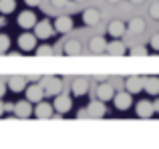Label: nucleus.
<instances>
[{
    "mask_svg": "<svg viewBox=\"0 0 159 149\" xmlns=\"http://www.w3.org/2000/svg\"><path fill=\"white\" fill-rule=\"evenodd\" d=\"M125 22H121V20H113V22H109V36H113V38H121V36L125 34Z\"/></svg>",
    "mask_w": 159,
    "mask_h": 149,
    "instance_id": "21",
    "label": "nucleus"
},
{
    "mask_svg": "<svg viewBox=\"0 0 159 149\" xmlns=\"http://www.w3.org/2000/svg\"><path fill=\"white\" fill-rule=\"evenodd\" d=\"M4 113H6V109H4V103L0 101V115H4Z\"/></svg>",
    "mask_w": 159,
    "mask_h": 149,
    "instance_id": "34",
    "label": "nucleus"
},
{
    "mask_svg": "<svg viewBox=\"0 0 159 149\" xmlns=\"http://www.w3.org/2000/svg\"><path fill=\"white\" fill-rule=\"evenodd\" d=\"M32 105H30V101L28 99H24V101H18V103H14V111L12 113L16 115V117H20V119H28V117H32Z\"/></svg>",
    "mask_w": 159,
    "mask_h": 149,
    "instance_id": "9",
    "label": "nucleus"
},
{
    "mask_svg": "<svg viewBox=\"0 0 159 149\" xmlns=\"http://www.w3.org/2000/svg\"><path fill=\"white\" fill-rule=\"evenodd\" d=\"M24 4H26V6H39L40 0H24Z\"/></svg>",
    "mask_w": 159,
    "mask_h": 149,
    "instance_id": "31",
    "label": "nucleus"
},
{
    "mask_svg": "<svg viewBox=\"0 0 159 149\" xmlns=\"http://www.w3.org/2000/svg\"><path fill=\"white\" fill-rule=\"evenodd\" d=\"M2 24H4V18H0V26H2Z\"/></svg>",
    "mask_w": 159,
    "mask_h": 149,
    "instance_id": "38",
    "label": "nucleus"
},
{
    "mask_svg": "<svg viewBox=\"0 0 159 149\" xmlns=\"http://www.w3.org/2000/svg\"><path fill=\"white\" fill-rule=\"evenodd\" d=\"M66 2H69V0H51V4H52V6H57V8L66 6Z\"/></svg>",
    "mask_w": 159,
    "mask_h": 149,
    "instance_id": "30",
    "label": "nucleus"
},
{
    "mask_svg": "<svg viewBox=\"0 0 159 149\" xmlns=\"http://www.w3.org/2000/svg\"><path fill=\"white\" fill-rule=\"evenodd\" d=\"M99 20H101V12H99L97 8H87V10L83 12V22H85L87 26H95V24H99Z\"/></svg>",
    "mask_w": 159,
    "mask_h": 149,
    "instance_id": "17",
    "label": "nucleus"
},
{
    "mask_svg": "<svg viewBox=\"0 0 159 149\" xmlns=\"http://www.w3.org/2000/svg\"><path fill=\"white\" fill-rule=\"evenodd\" d=\"M109 4H117V2H121V0H107Z\"/></svg>",
    "mask_w": 159,
    "mask_h": 149,
    "instance_id": "37",
    "label": "nucleus"
},
{
    "mask_svg": "<svg viewBox=\"0 0 159 149\" xmlns=\"http://www.w3.org/2000/svg\"><path fill=\"white\" fill-rule=\"evenodd\" d=\"M87 113H89L91 117H105V115H107V105H105V101H101V99H97V101H91L89 105H87Z\"/></svg>",
    "mask_w": 159,
    "mask_h": 149,
    "instance_id": "12",
    "label": "nucleus"
},
{
    "mask_svg": "<svg viewBox=\"0 0 159 149\" xmlns=\"http://www.w3.org/2000/svg\"><path fill=\"white\" fill-rule=\"evenodd\" d=\"M52 107H54V111H57V115H65V113H69V111L73 109V99H70L69 95L58 93L57 97H54V101H52Z\"/></svg>",
    "mask_w": 159,
    "mask_h": 149,
    "instance_id": "1",
    "label": "nucleus"
},
{
    "mask_svg": "<svg viewBox=\"0 0 159 149\" xmlns=\"http://www.w3.org/2000/svg\"><path fill=\"white\" fill-rule=\"evenodd\" d=\"M149 16H151L153 20H159V2L151 4V8H149Z\"/></svg>",
    "mask_w": 159,
    "mask_h": 149,
    "instance_id": "28",
    "label": "nucleus"
},
{
    "mask_svg": "<svg viewBox=\"0 0 159 149\" xmlns=\"http://www.w3.org/2000/svg\"><path fill=\"white\" fill-rule=\"evenodd\" d=\"M43 87H44V95L57 97L62 91V81L58 77H47V79H43Z\"/></svg>",
    "mask_w": 159,
    "mask_h": 149,
    "instance_id": "3",
    "label": "nucleus"
},
{
    "mask_svg": "<svg viewBox=\"0 0 159 149\" xmlns=\"http://www.w3.org/2000/svg\"><path fill=\"white\" fill-rule=\"evenodd\" d=\"M125 89L129 91L131 95H135V93H141L143 91V77H127L125 79Z\"/></svg>",
    "mask_w": 159,
    "mask_h": 149,
    "instance_id": "14",
    "label": "nucleus"
},
{
    "mask_svg": "<svg viewBox=\"0 0 159 149\" xmlns=\"http://www.w3.org/2000/svg\"><path fill=\"white\" fill-rule=\"evenodd\" d=\"M149 47H151L155 52H159V32H155V34L151 36V40H149Z\"/></svg>",
    "mask_w": 159,
    "mask_h": 149,
    "instance_id": "29",
    "label": "nucleus"
},
{
    "mask_svg": "<svg viewBox=\"0 0 159 149\" xmlns=\"http://www.w3.org/2000/svg\"><path fill=\"white\" fill-rule=\"evenodd\" d=\"M52 111H54L52 103H47V101L43 99V101L36 103V107H34V111H32V115H34L36 119H51V117H52Z\"/></svg>",
    "mask_w": 159,
    "mask_h": 149,
    "instance_id": "6",
    "label": "nucleus"
},
{
    "mask_svg": "<svg viewBox=\"0 0 159 149\" xmlns=\"http://www.w3.org/2000/svg\"><path fill=\"white\" fill-rule=\"evenodd\" d=\"M70 93H73V97H85V95L89 93V81H87V79H77V81H73Z\"/></svg>",
    "mask_w": 159,
    "mask_h": 149,
    "instance_id": "13",
    "label": "nucleus"
},
{
    "mask_svg": "<svg viewBox=\"0 0 159 149\" xmlns=\"http://www.w3.org/2000/svg\"><path fill=\"white\" fill-rule=\"evenodd\" d=\"M107 52L111 56H123L127 52V47L121 40H111V43H107Z\"/></svg>",
    "mask_w": 159,
    "mask_h": 149,
    "instance_id": "18",
    "label": "nucleus"
},
{
    "mask_svg": "<svg viewBox=\"0 0 159 149\" xmlns=\"http://www.w3.org/2000/svg\"><path fill=\"white\" fill-rule=\"evenodd\" d=\"M36 34L34 32H22V34L18 36V40H16V43H18V48L20 51H24V52H30V51H34L36 48Z\"/></svg>",
    "mask_w": 159,
    "mask_h": 149,
    "instance_id": "4",
    "label": "nucleus"
},
{
    "mask_svg": "<svg viewBox=\"0 0 159 149\" xmlns=\"http://www.w3.org/2000/svg\"><path fill=\"white\" fill-rule=\"evenodd\" d=\"M127 30L133 32V34H141V32L145 30V20L143 18H137V16H135V18H131L127 22Z\"/></svg>",
    "mask_w": 159,
    "mask_h": 149,
    "instance_id": "23",
    "label": "nucleus"
},
{
    "mask_svg": "<svg viewBox=\"0 0 159 149\" xmlns=\"http://www.w3.org/2000/svg\"><path fill=\"white\" fill-rule=\"evenodd\" d=\"M6 89H8V85H4V83L0 81V99L4 97V93H6Z\"/></svg>",
    "mask_w": 159,
    "mask_h": 149,
    "instance_id": "32",
    "label": "nucleus"
},
{
    "mask_svg": "<svg viewBox=\"0 0 159 149\" xmlns=\"http://www.w3.org/2000/svg\"><path fill=\"white\" fill-rule=\"evenodd\" d=\"M153 105H155V111H157V115H159V101H155Z\"/></svg>",
    "mask_w": 159,
    "mask_h": 149,
    "instance_id": "36",
    "label": "nucleus"
},
{
    "mask_svg": "<svg viewBox=\"0 0 159 149\" xmlns=\"http://www.w3.org/2000/svg\"><path fill=\"white\" fill-rule=\"evenodd\" d=\"M89 48H91V52H95V55L107 52V40L103 38V36H93V38L89 40Z\"/></svg>",
    "mask_w": 159,
    "mask_h": 149,
    "instance_id": "19",
    "label": "nucleus"
},
{
    "mask_svg": "<svg viewBox=\"0 0 159 149\" xmlns=\"http://www.w3.org/2000/svg\"><path fill=\"white\" fill-rule=\"evenodd\" d=\"M52 32H54V24L51 22V20H47V18L34 24V34H36V38H39V40H47V38H51Z\"/></svg>",
    "mask_w": 159,
    "mask_h": 149,
    "instance_id": "2",
    "label": "nucleus"
},
{
    "mask_svg": "<svg viewBox=\"0 0 159 149\" xmlns=\"http://www.w3.org/2000/svg\"><path fill=\"white\" fill-rule=\"evenodd\" d=\"M129 56H147V47H133L129 51Z\"/></svg>",
    "mask_w": 159,
    "mask_h": 149,
    "instance_id": "27",
    "label": "nucleus"
},
{
    "mask_svg": "<svg viewBox=\"0 0 159 149\" xmlns=\"http://www.w3.org/2000/svg\"><path fill=\"white\" fill-rule=\"evenodd\" d=\"M14 8H16L14 0H0V12H2V14H12Z\"/></svg>",
    "mask_w": 159,
    "mask_h": 149,
    "instance_id": "24",
    "label": "nucleus"
},
{
    "mask_svg": "<svg viewBox=\"0 0 159 149\" xmlns=\"http://www.w3.org/2000/svg\"><path fill=\"white\" fill-rule=\"evenodd\" d=\"M34 51H36V56H51L52 55V47H48V44H40Z\"/></svg>",
    "mask_w": 159,
    "mask_h": 149,
    "instance_id": "25",
    "label": "nucleus"
},
{
    "mask_svg": "<svg viewBox=\"0 0 159 149\" xmlns=\"http://www.w3.org/2000/svg\"><path fill=\"white\" fill-rule=\"evenodd\" d=\"M44 97H47V95H44V87H43V85H39V83H32V85L26 87V99H28L30 103H39V101H43Z\"/></svg>",
    "mask_w": 159,
    "mask_h": 149,
    "instance_id": "7",
    "label": "nucleus"
},
{
    "mask_svg": "<svg viewBox=\"0 0 159 149\" xmlns=\"http://www.w3.org/2000/svg\"><path fill=\"white\" fill-rule=\"evenodd\" d=\"M77 115H79V117H87V115H89V113H87V109H81V111H79Z\"/></svg>",
    "mask_w": 159,
    "mask_h": 149,
    "instance_id": "33",
    "label": "nucleus"
},
{
    "mask_svg": "<svg viewBox=\"0 0 159 149\" xmlns=\"http://www.w3.org/2000/svg\"><path fill=\"white\" fill-rule=\"evenodd\" d=\"M18 26L20 28H24V30H30V28H34V24H36V16H34V12L32 10H24V12H20L18 14Z\"/></svg>",
    "mask_w": 159,
    "mask_h": 149,
    "instance_id": "10",
    "label": "nucleus"
},
{
    "mask_svg": "<svg viewBox=\"0 0 159 149\" xmlns=\"http://www.w3.org/2000/svg\"><path fill=\"white\" fill-rule=\"evenodd\" d=\"M75 2H85V0H75Z\"/></svg>",
    "mask_w": 159,
    "mask_h": 149,
    "instance_id": "39",
    "label": "nucleus"
},
{
    "mask_svg": "<svg viewBox=\"0 0 159 149\" xmlns=\"http://www.w3.org/2000/svg\"><path fill=\"white\" fill-rule=\"evenodd\" d=\"M113 103H115V107H117L119 111H127V109H131V105H133V95L129 93V91L115 93V97H113Z\"/></svg>",
    "mask_w": 159,
    "mask_h": 149,
    "instance_id": "5",
    "label": "nucleus"
},
{
    "mask_svg": "<svg viewBox=\"0 0 159 149\" xmlns=\"http://www.w3.org/2000/svg\"><path fill=\"white\" fill-rule=\"evenodd\" d=\"M135 113H137V117H141V119H149L155 113V105H153L151 101H147V99H141L135 107Z\"/></svg>",
    "mask_w": 159,
    "mask_h": 149,
    "instance_id": "8",
    "label": "nucleus"
},
{
    "mask_svg": "<svg viewBox=\"0 0 159 149\" xmlns=\"http://www.w3.org/2000/svg\"><path fill=\"white\" fill-rule=\"evenodd\" d=\"M54 30L57 32H61V34H66V32H70L73 30V18H70V16H57V18H54Z\"/></svg>",
    "mask_w": 159,
    "mask_h": 149,
    "instance_id": "11",
    "label": "nucleus"
},
{
    "mask_svg": "<svg viewBox=\"0 0 159 149\" xmlns=\"http://www.w3.org/2000/svg\"><path fill=\"white\" fill-rule=\"evenodd\" d=\"M8 89H10L12 93L26 91V79H24V77H10V79H8Z\"/></svg>",
    "mask_w": 159,
    "mask_h": 149,
    "instance_id": "20",
    "label": "nucleus"
},
{
    "mask_svg": "<svg viewBox=\"0 0 159 149\" xmlns=\"http://www.w3.org/2000/svg\"><path fill=\"white\" fill-rule=\"evenodd\" d=\"M129 2H131V4H141L143 0H129Z\"/></svg>",
    "mask_w": 159,
    "mask_h": 149,
    "instance_id": "35",
    "label": "nucleus"
},
{
    "mask_svg": "<svg viewBox=\"0 0 159 149\" xmlns=\"http://www.w3.org/2000/svg\"><path fill=\"white\" fill-rule=\"evenodd\" d=\"M8 48H10V36L0 32V52H6Z\"/></svg>",
    "mask_w": 159,
    "mask_h": 149,
    "instance_id": "26",
    "label": "nucleus"
},
{
    "mask_svg": "<svg viewBox=\"0 0 159 149\" xmlns=\"http://www.w3.org/2000/svg\"><path fill=\"white\" fill-rule=\"evenodd\" d=\"M143 91H147V95H151V97H159V77H145Z\"/></svg>",
    "mask_w": 159,
    "mask_h": 149,
    "instance_id": "15",
    "label": "nucleus"
},
{
    "mask_svg": "<svg viewBox=\"0 0 159 149\" xmlns=\"http://www.w3.org/2000/svg\"><path fill=\"white\" fill-rule=\"evenodd\" d=\"M113 97H115V89H113L109 83H101V85L97 87V99H101V101H113Z\"/></svg>",
    "mask_w": 159,
    "mask_h": 149,
    "instance_id": "16",
    "label": "nucleus"
},
{
    "mask_svg": "<svg viewBox=\"0 0 159 149\" xmlns=\"http://www.w3.org/2000/svg\"><path fill=\"white\" fill-rule=\"evenodd\" d=\"M81 51H83V47L79 40H66L65 47H62V52L66 56H77V55H81Z\"/></svg>",
    "mask_w": 159,
    "mask_h": 149,
    "instance_id": "22",
    "label": "nucleus"
}]
</instances>
